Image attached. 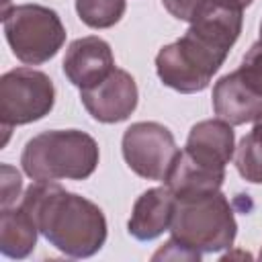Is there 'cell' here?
Returning a JSON list of instances; mask_svg holds the SVG:
<instances>
[{
  "mask_svg": "<svg viewBox=\"0 0 262 262\" xmlns=\"http://www.w3.org/2000/svg\"><path fill=\"white\" fill-rule=\"evenodd\" d=\"M20 205L35 219L39 233L70 258H90L106 242V219L98 205L68 192L55 180H35Z\"/></svg>",
  "mask_w": 262,
  "mask_h": 262,
  "instance_id": "cell-1",
  "label": "cell"
},
{
  "mask_svg": "<svg viewBox=\"0 0 262 262\" xmlns=\"http://www.w3.org/2000/svg\"><path fill=\"white\" fill-rule=\"evenodd\" d=\"M98 143L78 129H51L25 143L20 164L33 180H84L98 166Z\"/></svg>",
  "mask_w": 262,
  "mask_h": 262,
  "instance_id": "cell-2",
  "label": "cell"
},
{
  "mask_svg": "<svg viewBox=\"0 0 262 262\" xmlns=\"http://www.w3.org/2000/svg\"><path fill=\"white\" fill-rule=\"evenodd\" d=\"M237 223L227 196L219 190L176 199L170 235L199 254H213L233 246Z\"/></svg>",
  "mask_w": 262,
  "mask_h": 262,
  "instance_id": "cell-3",
  "label": "cell"
},
{
  "mask_svg": "<svg viewBox=\"0 0 262 262\" xmlns=\"http://www.w3.org/2000/svg\"><path fill=\"white\" fill-rule=\"evenodd\" d=\"M227 49L186 31L178 41L164 45L156 55V72L164 86L192 94L209 86L213 74L223 66Z\"/></svg>",
  "mask_w": 262,
  "mask_h": 262,
  "instance_id": "cell-4",
  "label": "cell"
},
{
  "mask_svg": "<svg viewBox=\"0 0 262 262\" xmlns=\"http://www.w3.org/2000/svg\"><path fill=\"white\" fill-rule=\"evenodd\" d=\"M4 37L23 63L39 66L55 57L66 43V27L53 8L18 4L2 12Z\"/></svg>",
  "mask_w": 262,
  "mask_h": 262,
  "instance_id": "cell-5",
  "label": "cell"
},
{
  "mask_svg": "<svg viewBox=\"0 0 262 262\" xmlns=\"http://www.w3.org/2000/svg\"><path fill=\"white\" fill-rule=\"evenodd\" d=\"M55 104L53 80L33 68H16L0 78L2 127L29 125L51 113Z\"/></svg>",
  "mask_w": 262,
  "mask_h": 262,
  "instance_id": "cell-6",
  "label": "cell"
},
{
  "mask_svg": "<svg viewBox=\"0 0 262 262\" xmlns=\"http://www.w3.org/2000/svg\"><path fill=\"white\" fill-rule=\"evenodd\" d=\"M121 149L127 166L137 176L162 182L180 151L170 129L156 121H139L127 127Z\"/></svg>",
  "mask_w": 262,
  "mask_h": 262,
  "instance_id": "cell-7",
  "label": "cell"
},
{
  "mask_svg": "<svg viewBox=\"0 0 262 262\" xmlns=\"http://www.w3.org/2000/svg\"><path fill=\"white\" fill-rule=\"evenodd\" d=\"M137 84L125 70L115 68L96 86L80 90V100L92 119L100 123H121L137 106Z\"/></svg>",
  "mask_w": 262,
  "mask_h": 262,
  "instance_id": "cell-8",
  "label": "cell"
},
{
  "mask_svg": "<svg viewBox=\"0 0 262 262\" xmlns=\"http://www.w3.org/2000/svg\"><path fill=\"white\" fill-rule=\"evenodd\" d=\"M61 66L66 78L74 86L84 90L96 86L115 70V57L111 45L104 39L88 35L70 43Z\"/></svg>",
  "mask_w": 262,
  "mask_h": 262,
  "instance_id": "cell-9",
  "label": "cell"
},
{
  "mask_svg": "<svg viewBox=\"0 0 262 262\" xmlns=\"http://www.w3.org/2000/svg\"><path fill=\"white\" fill-rule=\"evenodd\" d=\"M213 111L229 125L252 123L262 117V92L239 70L225 74L213 86Z\"/></svg>",
  "mask_w": 262,
  "mask_h": 262,
  "instance_id": "cell-10",
  "label": "cell"
},
{
  "mask_svg": "<svg viewBox=\"0 0 262 262\" xmlns=\"http://www.w3.org/2000/svg\"><path fill=\"white\" fill-rule=\"evenodd\" d=\"M174 209L176 196L166 184L141 192L133 205L127 223L129 235H133L139 242H151L160 237L164 231H170Z\"/></svg>",
  "mask_w": 262,
  "mask_h": 262,
  "instance_id": "cell-11",
  "label": "cell"
},
{
  "mask_svg": "<svg viewBox=\"0 0 262 262\" xmlns=\"http://www.w3.org/2000/svg\"><path fill=\"white\" fill-rule=\"evenodd\" d=\"M184 151L205 166L225 170V166L233 160L235 154L233 125L225 123L219 117L199 121L196 125L190 127Z\"/></svg>",
  "mask_w": 262,
  "mask_h": 262,
  "instance_id": "cell-12",
  "label": "cell"
},
{
  "mask_svg": "<svg viewBox=\"0 0 262 262\" xmlns=\"http://www.w3.org/2000/svg\"><path fill=\"white\" fill-rule=\"evenodd\" d=\"M223 180H225L223 168L205 166L182 149L178 151L164 184L172 190L176 199H188L219 190Z\"/></svg>",
  "mask_w": 262,
  "mask_h": 262,
  "instance_id": "cell-13",
  "label": "cell"
},
{
  "mask_svg": "<svg viewBox=\"0 0 262 262\" xmlns=\"http://www.w3.org/2000/svg\"><path fill=\"white\" fill-rule=\"evenodd\" d=\"M37 223L29 211L18 207H6L0 213V252L8 258H27L37 246Z\"/></svg>",
  "mask_w": 262,
  "mask_h": 262,
  "instance_id": "cell-14",
  "label": "cell"
},
{
  "mask_svg": "<svg viewBox=\"0 0 262 262\" xmlns=\"http://www.w3.org/2000/svg\"><path fill=\"white\" fill-rule=\"evenodd\" d=\"M233 162L244 180L262 184V117L256 119L252 131L242 137L235 147Z\"/></svg>",
  "mask_w": 262,
  "mask_h": 262,
  "instance_id": "cell-15",
  "label": "cell"
},
{
  "mask_svg": "<svg viewBox=\"0 0 262 262\" xmlns=\"http://www.w3.org/2000/svg\"><path fill=\"white\" fill-rule=\"evenodd\" d=\"M125 8V0H76L80 20L92 29H108L117 25L123 18Z\"/></svg>",
  "mask_w": 262,
  "mask_h": 262,
  "instance_id": "cell-16",
  "label": "cell"
},
{
  "mask_svg": "<svg viewBox=\"0 0 262 262\" xmlns=\"http://www.w3.org/2000/svg\"><path fill=\"white\" fill-rule=\"evenodd\" d=\"M215 0H162L164 8L178 20L184 23H194L196 18H201Z\"/></svg>",
  "mask_w": 262,
  "mask_h": 262,
  "instance_id": "cell-17",
  "label": "cell"
},
{
  "mask_svg": "<svg viewBox=\"0 0 262 262\" xmlns=\"http://www.w3.org/2000/svg\"><path fill=\"white\" fill-rule=\"evenodd\" d=\"M0 182H2V194H0V207H12L16 203V199L20 196V188H23V180L16 168L2 164L0 166Z\"/></svg>",
  "mask_w": 262,
  "mask_h": 262,
  "instance_id": "cell-18",
  "label": "cell"
},
{
  "mask_svg": "<svg viewBox=\"0 0 262 262\" xmlns=\"http://www.w3.org/2000/svg\"><path fill=\"white\" fill-rule=\"evenodd\" d=\"M160 258H172V260H199L201 254L199 252H192L188 250L186 246H182L180 242H176L174 237H170L156 254H154V260H160Z\"/></svg>",
  "mask_w": 262,
  "mask_h": 262,
  "instance_id": "cell-19",
  "label": "cell"
},
{
  "mask_svg": "<svg viewBox=\"0 0 262 262\" xmlns=\"http://www.w3.org/2000/svg\"><path fill=\"white\" fill-rule=\"evenodd\" d=\"M221 2H225V4H229V6H233V8L244 10V8H246V6H250L254 0H221Z\"/></svg>",
  "mask_w": 262,
  "mask_h": 262,
  "instance_id": "cell-20",
  "label": "cell"
},
{
  "mask_svg": "<svg viewBox=\"0 0 262 262\" xmlns=\"http://www.w3.org/2000/svg\"><path fill=\"white\" fill-rule=\"evenodd\" d=\"M260 43H262V23H260Z\"/></svg>",
  "mask_w": 262,
  "mask_h": 262,
  "instance_id": "cell-21",
  "label": "cell"
},
{
  "mask_svg": "<svg viewBox=\"0 0 262 262\" xmlns=\"http://www.w3.org/2000/svg\"><path fill=\"white\" fill-rule=\"evenodd\" d=\"M258 258H260V260H262V250H260V256H258Z\"/></svg>",
  "mask_w": 262,
  "mask_h": 262,
  "instance_id": "cell-22",
  "label": "cell"
}]
</instances>
